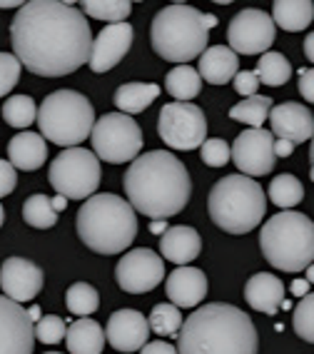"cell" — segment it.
<instances>
[{"mask_svg":"<svg viewBox=\"0 0 314 354\" xmlns=\"http://www.w3.org/2000/svg\"><path fill=\"white\" fill-rule=\"evenodd\" d=\"M65 344L70 354H100L105 347V329L90 317H80L68 327Z\"/></svg>","mask_w":314,"mask_h":354,"instance_id":"cell-25","label":"cell"},{"mask_svg":"<svg viewBox=\"0 0 314 354\" xmlns=\"http://www.w3.org/2000/svg\"><path fill=\"white\" fill-rule=\"evenodd\" d=\"M277 26L270 13L257 10V8H245L232 18L227 28V40L230 50L242 53V55H264L270 53L275 43Z\"/></svg>","mask_w":314,"mask_h":354,"instance_id":"cell-12","label":"cell"},{"mask_svg":"<svg viewBox=\"0 0 314 354\" xmlns=\"http://www.w3.org/2000/svg\"><path fill=\"white\" fill-rule=\"evenodd\" d=\"M245 299L252 310L264 312V315H277L284 304V285L277 274L257 272L247 279Z\"/></svg>","mask_w":314,"mask_h":354,"instance_id":"cell-22","label":"cell"},{"mask_svg":"<svg viewBox=\"0 0 314 354\" xmlns=\"http://www.w3.org/2000/svg\"><path fill=\"white\" fill-rule=\"evenodd\" d=\"M65 205H68V200H65V197H53V207H55V212H63L65 209Z\"/></svg>","mask_w":314,"mask_h":354,"instance_id":"cell-49","label":"cell"},{"mask_svg":"<svg viewBox=\"0 0 314 354\" xmlns=\"http://www.w3.org/2000/svg\"><path fill=\"white\" fill-rule=\"evenodd\" d=\"M292 327H295L297 337L314 344V292H309L307 297H302L299 304L295 307Z\"/></svg>","mask_w":314,"mask_h":354,"instance_id":"cell-37","label":"cell"},{"mask_svg":"<svg viewBox=\"0 0 314 354\" xmlns=\"http://www.w3.org/2000/svg\"><path fill=\"white\" fill-rule=\"evenodd\" d=\"M127 203L150 220H167L183 212L192 195V180L180 158L152 150L132 160L122 180Z\"/></svg>","mask_w":314,"mask_h":354,"instance_id":"cell-2","label":"cell"},{"mask_svg":"<svg viewBox=\"0 0 314 354\" xmlns=\"http://www.w3.org/2000/svg\"><path fill=\"white\" fill-rule=\"evenodd\" d=\"M65 304H68V312L73 317H90L100 304V295L88 282H75L65 292Z\"/></svg>","mask_w":314,"mask_h":354,"instance_id":"cell-35","label":"cell"},{"mask_svg":"<svg viewBox=\"0 0 314 354\" xmlns=\"http://www.w3.org/2000/svg\"><path fill=\"white\" fill-rule=\"evenodd\" d=\"M202 162L210 165V167H225L230 160H232V150L222 138H207L200 147Z\"/></svg>","mask_w":314,"mask_h":354,"instance_id":"cell-40","label":"cell"},{"mask_svg":"<svg viewBox=\"0 0 314 354\" xmlns=\"http://www.w3.org/2000/svg\"><path fill=\"white\" fill-rule=\"evenodd\" d=\"M259 247L279 272H304L314 265V222L295 209L277 212L259 230Z\"/></svg>","mask_w":314,"mask_h":354,"instance_id":"cell-6","label":"cell"},{"mask_svg":"<svg viewBox=\"0 0 314 354\" xmlns=\"http://www.w3.org/2000/svg\"><path fill=\"white\" fill-rule=\"evenodd\" d=\"M35 324L23 304L0 295V354H33Z\"/></svg>","mask_w":314,"mask_h":354,"instance_id":"cell-15","label":"cell"},{"mask_svg":"<svg viewBox=\"0 0 314 354\" xmlns=\"http://www.w3.org/2000/svg\"><path fill=\"white\" fill-rule=\"evenodd\" d=\"M292 295H295V297H307L309 295L307 279H295V282H292Z\"/></svg>","mask_w":314,"mask_h":354,"instance_id":"cell-46","label":"cell"},{"mask_svg":"<svg viewBox=\"0 0 314 354\" xmlns=\"http://www.w3.org/2000/svg\"><path fill=\"white\" fill-rule=\"evenodd\" d=\"M40 312H43V310H40V307H30V310H28V317H30V322H33V324L40 322V317H43V315H40Z\"/></svg>","mask_w":314,"mask_h":354,"instance_id":"cell-50","label":"cell"},{"mask_svg":"<svg viewBox=\"0 0 314 354\" xmlns=\"http://www.w3.org/2000/svg\"><path fill=\"white\" fill-rule=\"evenodd\" d=\"M232 160L237 165L239 175L247 177H262L275 170V135L270 130H245L239 133L237 140L232 142Z\"/></svg>","mask_w":314,"mask_h":354,"instance_id":"cell-14","label":"cell"},{"mask_svg":"<svg viewBox=\"0 0 314 354\" xmlns=\"http://www.w3.org/2000/svg\"><path fill=\"white\" fill-rule=\"evenodd\" d=\"M43 282V270L26 257H8L0 265V290L8 299H13L18 304L38 297Z\"/></svg>","mask_w":314,"mask_h":354,"instance_id":"cell-16","label":"cell"},{"mask_svg":"<svg viewBox=\"0 0 314 354\" xmlns=\"http://www.w3.org/2000/svg\"><path fill=\"white\" fill-rule=\"evenodd\" d=\"M210 220L230 234H247L259 227L267 212V197L257 180L247 175H227L212 185L207 197Z\"/></svg>","mask_w":314,"mask_h":354,"instance_id":"cell-7","label":"cell"},{"mask_svg":"<svg viewBox=\"0 0 314 354\" xmlns=\"http://www.w3.org/2000/svg\"><path fill=\"white\" fill-rule=\"evenodd\" d=\"M80 10L82 15L88 13L90 18L105 20L110 26H115V23H127L132 13V3H127V0H85V3H80Z\"/></svg>","mask_w":314,"mask_h":354,"instance_id":"cell-31","label":"cell"},{"mask_svg":"<svg viewBox=\"0 0 314 354\" xmlns=\"http://www.w3.org/2000/svg\"><path fill=\"white\" fill-rule=\"evenodd\" d=\"M140 354H177V349L172 347L170 342H147L142 349H140Z\"/></svg>","mask_w":314,"mask_h":354,"instance_id":"cell-44","label":"cell"},{"mask_svg":"<svg viewBox=\"0 0 314 354\" xmlns=\"http://www.w3.org/2000/svg\"><path fill=\"white\" fill-rule=\"evenodd\" d=\"M304 55L314 63V32H309L307 38H304Z\"/></svg>","mask_w":314,"mask_h":354,"instance_id":"cell-48","label":"cell"},{"mask_svg":"<svg viewBox=\"0 0 314 354\" xmlns=\"http://www.w3.org/2000/svg\"><path fill=\"white\" fill-rule=\"evenodd\" d=\"M307 282H314V265L307 267Z\"/></svg>","mask_w":314,"mask_h":354,"instance_id":"cell-52","label":"cell"},{"mask_svg":"<svg viewBox=\"0 0 314 354\" xmlns=\"http://www.w3.org/2000/svg\"><path fill=\"white\" fill-rule=\"evenodd\" d=\"M3 120L10 127H30L38 120V105L30 95H13L3 102Z\"/></svg>","mask_w":314,"mask_h":354,"instance_id":"cell-34","label":"cell"},{"mask_svg":"<svg viewBox=\"0 0 314 354\" xmlns=\"http://www.w3.org/2000/svg\"><path fill=\"white\" fill-rule=\"evenodd\" d=\"M200 77L210 85H225L234 80L239 73L237 53L230 50V45H212L200 55Z\"/></svg>","mask_w":314,"mask_h":354,"instance_id":"cell-23","label":"cell"},{"mask_svg":"<svg viewBox=\"0 0 314 354\" xmlns=\"http://www.w3.org/2000/svg\"><path fill=\"white\" fill-rule=\"evenodd\" d=\"M135 38V30H132L130 23H115V26H107L100 30L98 38H93V53H90V70L102 75L107 70H113L115 65L127 55Z\"/></svg>","mask_w":314,"mask_h":354,"instance_id":"cell-17","label":"cell"},{"mask_svg":"<svg viewBox=\"0 0 314 354\" xmlns=\"http://www.w3.org/2000/svg\"><path fill=\"white\" fill-rule=\"evenodd\" d=\"M217 18L185 3H172L152 18V50L167 63L187 65L207 50L210 30Z\"/></svg>","mask_w":314,"mask_h":354,"instance_id":"cell-5","label":"cell"},{"mask_svg":"<svg viewBox=\"0 0 314 354\" xmlns=\"http://www.w3.org/2000/svg\"><path fill=\"white\" fill-rule=\"evenodd\" d=\"M38 127L57 147H77L95 127L93 102L75 90H55L40 102Z\"/></svg>","mask_w":314,"mask_h":354,"instance_id":"cell-8","label":"cell"},{"mask_svg":"<svg viewBox=\"0 0 314 354\" xmlns=\"http://www.w3.org/2000/svg\"><path fill=\"white\" fill-rule=\"evenodd\" d=\"M165 90L175 97V102H190L202 93V77L192 65H177L165 77Z\"/></svg>","mask_w":314,"mask_h":354,"instance_id":"cell-28","label":"cell"},{"mask_svg":"<svg viewBox=\"0 0 314 354\" xmlns=\"http://www.w3.org/2000/svg\"><path fill=\"white\" fill-rule=\"evenodd\" d=\"M147 324H150V332H155L157 337H177L183 329V315L175 304H155Z\"/></svg>","mask_w":314,"mask_h":354,"instance_id":"cell-36","label":"cell"},{"mask_svg":"<svg viewBox=\"0 0 314 354\" xmlns=\"http://www.w3.org/2000/svg\"><path fill=\"white\" fill-rule=\"evenodd\" d=\"M177 354H257L255 322L234 304L210 302L192 312L180 329Z\"/></svg>","mask_w":314,"mask_h":354,"instance_id":"cell-3","label":"cell"},{"mask_svg":"<svg viewBox=\"0 0 314 354\" xmlns=\"http://www.w3.org/2000/svg\"><path fill=\"white\" fill-rule=\"evenodd\" d=\"M43 354H60V352H43Z\"/></svg>","mask_w":314,"mask_h":354,"instance_id":"cell-56","label":"cell"},{"mask_svg":"<svg viewBox=\"0 0 314 354\" xmlns=\"http://www.w3.org/2000/svg\"><path fill=\"white\" fill-rule=\"evenodd\" d=\"M93 152L98 160L105 162H132L142 150V130L135 118L125 113H107L95 122L93 133Z\"/></svg>","mask_w":314,"mask_h":354,"instance_id":"cell-10","label":"cell"},{"mask_svg":"<svg viewBox=\"0 0 314 354\" xmlns=\"http://www.w3.org/2000/svg\"><path fill=\"white\" fill-rule=\"evenodd\" d=\"M115 279L122 292L145 295L165 279V262L150 247H138L120 257L118 267H115Z\"/></svg>","mask_w":314,"mask_h":354,"instance_id":"cell-13","label":"cell"},{"mask_svg":"<svg viewBox=\"0 0 314 354\" xmlns=\"http://www.w3.org/2000/svg\"><path fill=\"white\" fill-rule=\"evenodd\" d=\"M160 252L165 259L175 262L177 267H187L190 262H195L202 252V237L195 227L190 225H177L170 227L160 237Z\"/></svg>","mask_w":314,"mask_h":354,"instance_id":"cell-21","label":"cell"},{"mask_svg":"<svg viewBox=\"0 0 314 354\" xmlns=\"http://www.w3.org/2000/svg\"><path fill=\"white\" fill-rule=\"evenodd\" d=\"M23 6H26V3H13V0H0V8H15V10H20Z\"/></svg>","mask_w":314,"mask_h":354,"instance_id":"cell-51","label":"cell"},{"mask_svg":"<svg viewBox=\"0 0 314 354\" xmlns=\"http://www.w3.org/2000/svg\"><path fill=\"white\" fill-rule=\"evenodd\" d=\"M20 60L13 53H3L0 50V97H6L8 93H13V88L20 80Z\"/></svg>","mask_w":314,"mask_h":354,"instance_id":"cell-39","label":"cell"},{"mask_svg":"<svg viewBox=\"0 0 314 354\" xmlns=\"http://www.w3.org/2000/svg\"><path fill=\"white\" fill-rule=\"evenodd\" d=\"M267 195H270V200L277 207L292 209L304 200V187H302V183L295 175H287V172H284V175L272 177Z\"/></svg>","mask_w":314,"mask_h":354,"instance_id":"cell-29","label":"cell"},{"mask_svg":"<svg viewBox=\"0 0 314 354\" xmlns=\"http://www.w3.org/2000/svg\"><path fill=\"white\" fill-rule=\"evenodd\" d=\"M48 180L53 190L65 200H90L102 180L100 160L85 147H68L50 162Z\"/></svg>","mask_w":314,"mask_h":354,"instance_id":"cell-9","label":"cell"},{"mask_svg":"<svg viewBox=\"0 0 314 354\" xmlns=\"http://www.w3.org/2000/svg\"><path fill=\"white\" fill-rule=\"evenodd\" d=\"M295 152V145L287 142V140H275V155L277 158H289Z\"/></svg>","mask_w":314,"mask_h":354,"instance_id":"cell-45","label":"cell"},{"mask_svg":"<svg viewBox=\"0 0 314 354\" xmlns=\"http://www.w3.org/2000/svg\"><path fill=\"white\" fill-rule=\"evenodd\" d=\"M23 220L35 230H50L57 222V212L53 207V197L48 195H30L23 205Z\"/></svg>","mask_w":314,"mask_h":354,"instance_id":"cell-33","label":"cell"},{"mask_svg":"<svg viewBox=\"0 0 314 354\" xmlns=\"http://www.w3.org/2000/svg\"><path fill=\"white\" fill-rule=\"evenodd\" d=\"M165 292L177 310L180 307L190 310V307H197L207 295V277L197 267H177L165 282Z\"/></svg>","mask_w":314,"mask_h":354,"instance_id":"cell-20","label":"cell"},{"mask_svg":"<svg viewBox=\"0 0 314 354\" xmlns=\"http://www.w3.org/2000/svg\"><path fill=\"white\" fill-rule=\"evenodd\" d=\"M309 160H312V165H314V138H312V145H309Z\"/></svg>","mask_w":314,"mask_h":354,"instance_id":"cell-54","label":"cell"},{"mask_svg":"<svg viewBox=\"0 0 314 354\" xmlns=\"http://www.w3.org/2000/svg\"><path fill=\"white\" fill-rule=\"evenodd\" d=\"M309 177H312V180H314V165H312V172H309Z\"/></svg>","mask_w":314,"mask_h":354,"instance_id":"cell-55","label":"cell"},{"mask_svg":"<svg viewBox=\"0 0 314 354\" xmlns=\"http://www.w3.org/2000/svg\"><path fill=\"white\" fill-rule=\"evenodd\" d=\"M150 324L147 317H142L138 310H118L110 315L105 327L107 342L118 352H140L150 339Z\"/></svg>","mask_w":314,"mask_h":354,"instance_id":"cell-18","label":"cell"},{"mask_svg":"<svg viewBox=\"0 0 314 354\" xmlns=\"http://www.w3.org/2000/svg\"><path fill=\"white\" fill-rule=\"evenodd\" d=\"M302 97L314 105V68H299V82H297Z\"/></svg>","mask_w":314,"mask_h":354,"instance_id":"cell-43","label":"cell"},{"mask_svg":"<svg viewBox=\"0 0 314 354\" xmlns=\"http://www.w3.org/2000/svg\"><path fill=\"white\" fill-rule=\"evenodd\" d=\"M157 135L170 150H197L207 140V118L192 102H167L160 110Z\"/></svg>","mask_w":314,"mask_h":354,"instance_id":"cell-11","label":"cell"},{"mask_svg":"<svg viewBox=\"0 0 314 354\" xmlns=\"http://www.w3.org/2000/svg\"><path fill=\"white\" fill-rule=\"evenodd\" d=\"M8 162L13 165L15 170L33 172L40 170L43 162L48 160V145L40 133H18L10 142H8Z\"/></svg>","mask_w":314,"mask_h":354,"instance_id":"cell-24","label":"cell"},{"mask_svg":"<svg viewBox=\"0 0 314 354\" xmlns=\"http://www.w3.org/2000/svg\"><path fill=\"white\" fill-rule=\"evenodd\" d=\"M150 232L157 234V237H163V234L167 232V222H165V220H152L150 222Z\"/></svg>","mask_w":314,"mask_h":354,"instance_id":"cell-47","label":"cell"},{"mask_svg":"<svg viewBox=\"0 0 314 354\" xmlns=\"http://www.w3.org/2000/svg\"><path fill=\"white\" fill-rule=\"evenodd\" d=\"M255 75L259 77L262 85L277 88V85H284L292 77V65L282 53H264V55H259Z\"/></svg>","mask_w":314,"mask_h":354,"instance_id":"cell-32","label":"cell"},{"mask_svg":"<svg viewBox=\"0 0 314 354\" xmlns=\"http://www.w3.org/2000/svg\"><path fill=\"white\" fill-rule=\"evenodd\" d=\"M272 20L287 32H299L314 20L312 0H277L272 6Z\"/></svg>","mask_w":314,"mask_h":354,"instance_id":"cell-27","label":"cell"},{"mask_svg":"<svg viewBox=\"0 0 314 354\" xmlns=\"http://www.w3.org/2000/svg\"><path fill=\"white\" fill-rule=\"evenodd\" d=\"M75 230L88 250L98 254H118L135 242L138 215L122 197L95 192L77 209Z\"/></svg>","mask_w":314,"mask_h":354,"instance_id":"cell-4","label":"cell"},{"mask_svg":"<svg viewBox=\"0 0 314 354\" xmlns=\"http://www.w3.org/2000/svg\"><path fill=\"white\" fill-rule=\"evenodd\" d=\"M15 185H18V172L8 160H0V200L13 195Z\"/></svg>","mask_w":314,"mask_h":354,"instance_id":"cell-42","label":"cell"},{"mask_svg":"<svg viewBox=\"0 0 314 354\" xmlns=\"http://www.w3.org/2000/svg\"><path fill=\"white\" fill-rule=\"evenodd\" d=\"M13 55L40 77H63L90 60L93 30L73 3L30 0L10 23Z\"/></svg>","mask_w":314,"mask_h":354,"instance_id":"cell-1","label":"cell"},{"mask_svg":"<svg viewBox=\"0 0 314 354\" xmlns=\"http://www.w3.org/2000/svg\"><path fill=\"white\" fill-rule=\"evenodd\" d=\"M272 108H275V105H272L270 97L252 95V97H245L242 102H237V105L230 110V118L237 122H245V125H250L252 130H259L262 122L270 118Z\"/></svg>","mask_w":314,"mask_h":354,"instance_id":"cell-30","label":"cell"},{"mask_svg":"<svg viewBox=\"0 0 314 354\" xmlns=\"http://www.w3.org/2000/svg\"><path fill=\"white\" fill-rule=\"evenodd\" d=\"M65 335H68V322L57 315H43L40 322H35V339L43 344H57Z\"/></svg>","mask_w":314,"mask_h":354,"instance_id":"cell-38","label":"cell"},{"mask_svg":"<svg viewBox=\"0 0 314 354\" xmlns=\"http://www.w3.org/2000/svg\"><path fill=\"white\" fill-rule=\"evenodd\" d=\"M232 82H234V93H239V95H245V97L257 95L259 77L255 75V70H239Z\"/></svg>","mask_w":314,"mask_h":354,"instance_id":"cell-41","label":"cell"},{"mask_svg":"<svg viewBox=\"0 0 314 354\" xmlns=\"http://www.w3.org/2000/svg\"><path fill=\"white\" fill-rule=\"evenodd\" d=\"M3 222H6V209H3V205H0V227H3Z\"/></svg>","mask_w":314,"mask_h":354,"instance_id":"cell-53","label":"cell"},{"mask_svg":"<svg viewBox=\"0 0 314 354\" xmlns=\"http://www.w3.org/2000/svg\"><path fill=\"white\" fill-rule=\"evenodd\" d=\"M157 95H160V85H155V82H125L115 90L113 102L120 113L132 118V115L142 113L145 108H150L157 100Z\"/></svg>","mask_w":314,"mask_h":354,"instance_id":"cell-26","label":"cell"},{"mask_svg":"<svg viewBox=\"0 0 314 354\" xmlns=\"http://www.w3.org/2000/svg\"><path fill=\"white\" fill-rule=\"evenodd\" d=\"M270 133L275 140H287L292 145H302L314 138V115L299 102H282L270 110Z\"/></svg>","mask_w":314,"mask_h":354,"instance_id":"cell-19","label":"cell"}]
</instances>
